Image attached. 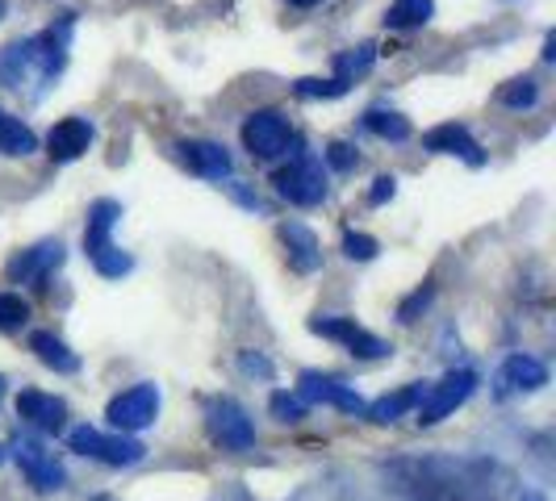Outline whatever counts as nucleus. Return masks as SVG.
Listing matches in <instances>:
<instances>
[{
  "mask_svg": "<svg viewBox=\"0 0 556 501\" xmlns=\"http://www.w3.org/2000/svg\"><path fill=\"white\" fill-rule=\"evenodd\" d=\"M402 489L415 501H494L490 464H452V460H427V464H402Z\"/></svg>",
  "mask_w": 556,
  "mask_h": 501,
  "instance_id": "1",
  "label": "nucleus"
},
{
  "mask_svg": "<svg viewBox=\"0 0 556 501\" xmlns=\"http://www.w3.org/2000/svg\"><path fill=\"white\" fill-rule=\"evenodd\" d=\"M67 447L80 451V455L101 460V464H113V468L139 464L142 455H147V447H142L135 435H101L97 426H76V431H67Z\"/></svg>",
  "mask_w": 556,
  "mask_h": 501,
  "instance_id": "2",
  "label": "nucleus"
},
{
  "mask_svg": "<svg viewBox=\"0 0 556 501\" xmlns=\"http://www.w3.org/2000/svg\"><path fill=\"white\" fill-rule=\"evenodd\" d=\"M477 389V372L469 368H452L440 385H431V389L422 393V401H418V422L422 426H435V422H444L452 410H460Z\"/></svg>",
  "mask_w": 556,
  "mask_h": 501,
  "instance_id": "3",
  "label": "nucleus"
},
{
  "mask_svg": "<svg viewBox=\"0 0 556 501\" xmlns=\"http://www.w3.org/2000/svg\"><path fill=\"white\" fill-rule=\"evenodd\" d=\"M277 193L289 201V205H302V209H314L327 201V176H323V164H314L309 155H298L289 167H280L273 176Z\"/></svg>",
  "mask_w": 556,
  "mask_h": 501,
  "instance_id": "4",
  "label": "nucleus"
},
{
  "mask_svg": "<svg viewBox=\"0 0 556 501\" xmlns=\"http://www.w3.org/2000/svg\"><path fill=\"white\" fill-rule=\"evenodd\" d=\"M110 426L117 435H135V431H147L155 418H160V389L155 385H135V389L117 393L110 401Z\"/></svg>",
  "mask_w": 556,
  "mask_h": 501,
  "instance_id": "5",
  "label": "nucleus"
},
{
  "mask_svg": "<svg viewBox=\"0 0 556 501\" xmlns=\"http://www.w3.org/2000/svg\"><path fill=\"white\" fill-rule=\"evenodd\" d=\"M293 130H289V117L277 110H260L243 121V146H248L255 159H277L289 151Z\"/></svg>",
  "mask_w": 556,
  "mask_h": 501,
  "instance_id": "6",
  "label": "nucleus"
},
{
  "mask_svg": "<svg viewBox=\"0 0 556 501\" xmlns=\"http://www.w3.org/2000/svg\"><path fill=\"white\" fill-rule=\"evenodd\" d=\"M309 331L331 338V343H343V347H348L352 356H361V360H381V356H390V343L377 338V334L361 331L352 318H309Z\"/></svg>",
  "mask_w": 556,
  "mask_h": 501,
  "instance_id": "7",
  "label": "nucleus"
},
{
  "mask_svg": "<svg viewBox=\"0 0 556 501\" xmlns=\"http://www.w3.org/2000/svg\"><path fill=\"white\" fill-rule=\"evenodd\" d=\"M17 464H22V473H26V480L38 493H55L67 480L63 464L55 460V451L42 439H17Z\"/></svg>",
  "mask_w": 556,
  "mask_h": 501,
  "instance_id": "8",
  "label": "nucleus"
},
{
  "mask_svg": "<svg viewBox=\"0 0 556 501\" xmlns=\"http://www.w3.org/2000/svg\"><path fill=\"white\" fill-rule=\"evenodd\" d=\"M210 435H214V444H223L226 451H248L255 444V426H251V418L243 406H235V401H214L210 406Z\"/></svg>",
  "mask_w": 556,
  "mask_h": 501,
  "instance_id": "9",
  "label": "nucleus"
},
{
  "mask_svg": "<svg viewBox=\"0 0 556 501\" xmlns=\"http://www.w3.org/2000/svg\"><path fill=\"white\" fill-rule=\"evenodd\" d=\"M176 155H180V164L197 171L201 180H230V171H235V159H230V151H226L223 142H210V139H189L176 146Z\"/></svg>",
  "mask_w": 556,
  "mask_h": 501,
  "instance_id": "10",
  "label": "nucleus"
},
{
  "mask_svg": "<svg viewBox=\"0 0 556 501\" xmlns=\"http://www.w3.org/2000/svg\"><path fill=\"white\" fill-rule=\"evenodd\" d=\"M302 401H318V406H334V410H343V414H361L364 401L356 389H348L339 376H323V372H302V393H298Z\"/></svg>",
  "mask_w": 556,
  "mask_h": 501,
  "instance_id": "11",
  "label": "nucleus"
},
{
  "mask_svg": "<svg viewBox=\"0 0 556 501\" xmlns=\"http://www.w3.org/2000/svg\"><path fill=\"white\" fill-rule=\"evenodd\" d=\"M280 243H285V259H289V268L293 272H318L323 268V247H318V239H314V230L302 222H280Z\"/></svg>",
  "mask_w": 556,
  "mask_h": 501,
  "instance_id": "12",
  "label": "nucleus"
},
{
  "mask_svg": "<svg viewBox=\"0 0 556 501\" xmlns=\"http://www.w3.org/2000/svg\"><path fill=\"white\" fill-rule=\"evenodd\" d=\"M17 414L34 422L38 431H47V435H63L67 431V406H63V397L55 393H38V389H26L17 397Z\"/></svg>",
  "mask_w": 556,
  "mask_h": 501,
  "instance_id": "13",
  "label": "nucleus"
},
{
  "mask_svg": "<svg viewBox=\"0 0 556 501\" xmlns=\"http://www.w3.org/2000/svg\"><path fill=\"white\" fill-rule=\"evenodd\" d=\"M88 146H92V121H88V117H63L55 130L47 134V155H51L55 164L80 159Z\"/></svg>",
  "mask_w": 556,
  "mask_h": 501,
  "instance_id": "14",
  "label": "nucleus"
},
{
  "mask_svg": "<svg viewBox=\"0 0 556 501\" xmlns=\"http://www.w3.org/2000/svg\"><path fill=\"white\" fill-rule=\"evenodd\" d=\"M427 151H435V155H460L465 164L481 167L485 164V155H481V146L477 139L469 134V126H460V121H444V126H435L427 139H422Z\"/></svg>",
  "mask_w": 556,
  "mask_h": 501,
  "instance_id": "15",
  "label": "nucleus"
},
{
  "mask_svg": "<svg viewBox=\"0 0 556 501\" xmlns=\"http://www.w3.org/2000/svg\"><path fill=\"white\" fill-rule=\"evenodd\" d=\"M122 218V205L117 201H92V209H88V226H84V251H88V259H97V255H105L113 247V226Z\"/></svg>",
  "mask_w": 556,
  "mask_h": 501,
  "instance_id": "16",
  "label": "nucleus"
},
{
  "mask_svg": "<svg viewBox=\"0 0 556 501\" xmlns=\"http://www.w3.org/2000/svg\"><path fill=\"white\" fill-rule=\"evenodd\" d=\"M548 385V368L535 356H510L498 372V393H535Z\"/></svg>",
  "mask_w": 556,
  "mask_h": 501,
  "instance_id": "17",
  "label": "nucleus"
},
{
  "mask_svg": "<svg viewBox=\"0 0 556 501\" xmlns=\"http://www.w3.org/2000/svg\"><path fill=\"white\" fill-rule=\"evenodd\" d=\"M63 264V243H38V247L22 251L13 264H9V277L17 280H47L51 268Z\"/></svg>",
  "mask_w": 556,
  "mask_h": 501,
  "instance_id": "18",
  "label": "nucleus"
},
{
  "mask_svg": "<svg viewBox=\"0 0 556 501\" xmlns=\"http://www.w3.org/2000/svg\"><path fill=\"white\" fill-rule=\"evenodd\" d=\"M29 351L47 363V368H55V372H80V356H76V351H72V347L51 331L29 334Z\"/></svg>",
  "mask_w": 556,
  "mask_h": 501,
  "instance_id": "19",
  "label": "nucleus"
},
{
  "mask_svg": "<svg viewBox=\"0 0 556 501\" xmlns=\"http://www.w3.org/2000/svg\"><path fill=\"white\" fill-rule=\"evenodd\" d=\"M422 393H427L422 385H406V389H397V393H386L381 401H372V406H368V418H372V422H397L402 414L418 410Z\"/></svg>",
  "mask_w": 556,
  "mask_h": 501,
  "instance_id": "20",
  "label": "nucleus"
},
{
  "mask_svg": "<svg viewBox=\"0 0 556 501\" xmlns=\"http://www.w3.org/2000/svg\"><path fill=\"white\" fill-rule=\"evenodd\" d=\"M435 17V0H393L386 9V26L390 29H418Z\"/></svg>",
  "mask_w": 556,
  "mask_h": 501,
  "instance_id": "21",
  "label": "nucleus"
},
{
  "mask_svg": "<svg viewBox=\"0 0 556 501\" xmlns=\"http://www.w3.org/2000/svg\"><path fill=\"white\" fill-rule=\"evenodd\" d=\"M364 130L377 134V139H386V142H406L410 134H415L410 121L393 110H368L364 113Z\"/></svg>",
  "mask_w": 556,
  "mask_h": 501,
  "instance_id": "22",
  "label": "nucleus"
},
{
  "mask_svg": "<svg viewBox=\"0 0 556 501\" xmlns=\"http://www.w3.org/2000/svg\"><path fill=\"white\" fill-rule=\"evenodd\" d=\"M34 146H38V139H34V130L26 121L0 113V155H29Z\"/></svg>",
  "mask_w": 556,
  "mask_h": 501,
  "instance_id": "23",
  "label": "nucleus"
},
{
  "mask_svg": "<svg viewBox=\"0 0 556 501\" xmlns=\"http://www.w3.org/2000/svg\"><path fill=\"white\" fill-rule=\"evenodd\" d=\"M372 63H377V47H372V42H361L356 51H348V55L334 59V72H339L334 80L352 84V76H364V72L372 67Z\"/></svg>",
  "mask_w": 556,
  "mask_h": 501,
  "instance_id": "24",
  "label": "nucleus"
},
{
  "mask_svg": "<svg viewBox=\"0 0 556 501\" xmlns=\"http://www.w3.org/2000/svg\"><path fill=\"white\" fill-rule=\"evenodd\" d=\"M498 101L506 110H531L540 101V88H535V80H510L498 92Z\"/></svg>",
  "mask_w": 556,
  "mask_h": 501,
  "instance_id": "25",
  "label": "nucleus"
},
{
  "mask_svg": "<svg viewBox=\"0 0 556 501\" xmlns=\"http://www.w3.org/2000/svg\"><path fill=\"white\" fill-rule=\"evenodd\" d=\"M26 322H29L26 297H17V293H0V331H22Z\"/></svg>",
  "mask_w": 556,
  "mask_h": 501,
  "instance_id": "26",
  "label": "nucleus"
},
{
  "mask_svg": "<svg viewBox=\"0 0 556 501\" xmlns=\"http://www.w3.org/2000/svg\"><path fill=\"white\" fill-rule=\"evenodd\" d=\"M268 410H273V414L280 418V422H302V418H306V401H302V397H298V393H273V401H268Z\"/></svg>",
  "mask_w": 556,
  "mask_h": 501,
  "instance_id": "27",
  "label": "nucleus"
},
{
  "mask_svg": "<svg viewBox=\"0 0 556 501\" xmlns=\"http://www.w3.org/2000/svg\"><path fill=\"white\" fill-rule=\"evenodd\" d=\"M293 92H298V97H323V101H331V97H343V92H348V84L343 80H314V76H306V80L293 84Z\"/></svg>",
  "mask_w": 556,
  "mask_h": 501,
  "instance_id": "28",
  "label": "nucleus"
},
{
  "mask_svg": "<svg viewBox=\"0 0 556 501\" xmlns=\"http://www.w3.org/2000/svg\"><path fill=\"white\" fill-rule=\"evenodd\" d=\"M377 239H372V234H356V230H348V234H343V255H348V259H372V255H377Z\"/></svg>",
  "mask_w": 556,
  "mask_h": 501,
  "instance_id": "29",
  "label": "nucleus"
},
{
  "mask_svg": "<svg viewBox=\"0 0 556 501\" xmlns=\"http://www.w3.org/2000/svg\"><path fill=\"white\" fill-rule=\"evenodd\" d=\"M92 264H97V272H101V277H126V272L135 268V259H130V255H122L117 247H110L105 255H97Z\"/></svg>",
  "mask_w": 556,
  "mask_h": 501,
  "instance_id": "30",
  "label": "nucleus"
},
{
  "mask_svg": "<svg viewBox=\"0 0 556 501\" xmlns=\"http://www.w3.org/2000/svg\"><path fill=\"white\" fill-rule=\"evenodd\" d=\"M327 164H331V171L348 176V171H356L361 155H356V146H348V142H331V146H327Z\"/></svg>",
  "mask_w": 556,
  "mask_h": 501,
  "instance_id": "31",
  "label": "nucleus"
},
{
  "mask_svg": "<svg viewBox=\"0 0 556 501\" xmlns=\"http://www.w3.org/2000/svg\"><path fill=\"white\" fill-rule=\"evenodd\" d=\"M393 193H397V180L393 176H377L372 189H368V205H386V201H393Z\"/></svg>",
  "mask_w": 556,
  "mask_h": 501,
  "instance_id": "32",
  "label": "nucleus"
},
{
  "mask_svg": "<svg viewBox=\"0 0 556 501\" xmlns=\"http://www.w3.org/2000/svg\"><path fill=\"white\" fill-rule=\"evenodd\" d=\"M239 368H243L248 376H264V381L273 376V363L264 360V356H251V351H243V356H239Z\"/></svg>",
  "mask_w": 556,
  "mask_h": 501,
  "instance_id": "33",
  "label": "nucleus"
},
{
  "mask_svg": "<svg viewBox=\"0 0 556 501\" xmlns=\"http://www.w3.org/2000/svg\"><path fill=\"white\" fill-rule=\"evenodd\" d=\"M427 301H431V288H418L415 297H410L406 306L397 309V318H402V322H415V309H418V306H427Z\"/></svg>",
  "mask_w": 556,
  "mask_h": 501,
  "instance_id": "34",
  "label": "nucleus"
},
{
  "mask_svg": "<svg viewBox=\"0 0 556 501\" xmlns=\"http://www.w3.org/2000/svg\"><path fill=\"white\" fill-rule=\"evenodd\" d=\"M235 196H239V205H248V209H264V201H260V196H251L248 189H239V184H235Z\"/></svg>",
  "mask_w": 556,
  "mask_h": 501,
  "instance_id": "35",
  "label": "nucleus"
},
{
  "mask_svg": "<svg viewBox=\"0 0 556 501\" xmlns=\"http://www.w3.org/2000/svg\"><path fill=\"white\" fill-rule=\"evenodd\" d=\"M289 4H298V9H314L318 0H289Z\"/></svg>",
  "mask_w": 556,
  "mask_h": 501,
  "instance_id": "36",
  "label": "nucleus"
},
{
  "mask_svg": "<svg viewBox=\"0 0 556 501\" xmlns=\"http://www.w3.org/2000/svg\"><path fill=\"white\" fill-rule=\"evenodd\" d=\"M0 17H4V0H0Z\"/></svg>",
  "mask_w": 556,
  "mask_h": 501,
  "instance_id": "37",
  "label": "nucleus"
},
{
  "mask_svg": "<svg viewBox=\"0 0 556 501\" xmlns=\"http://www.w3.org/2000/svg\"><path fill=\"white\" fill-rule=\"evenodd\" d=\"M0 397H4V381H0Z\"/></svg>",
  "mask_w": 556,
  "mask_h": 501,
  "instance_id": "38",
  "label": "nucleus"
}]
</instances>
